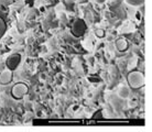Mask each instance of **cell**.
<instances>
[{"mask_svg": "<svg viewBox=\"0 0 152 132\" xmlns=\"http://www.w3.org/2000/svg\"><path fill=\"white\" fill-rule=\"evenodd\" d=\"M127 80L131 88H140L145 85V76L142 73L138 71L130 72L127 76Z\"/></svg>", "mask_w": 152, "mask_h": 132, "instance_id": "cell-1", "label": "cell"}, {"mask_svg": "<svg viewBox=\"0 0 152 132\" xmlns=\"http://www.w3.org/2000/svg\"><path fill=\"white\" fill-rule=\"evenodd\" d=\"M29 91V87L23 83H18L12 87L11 95L15 99H22Z\"/></svg>", "mask_w": 152, "mask_h": 132, "instance_id": "cell-2", "label": "cell"}, {"mask_svg": "<svg viewBox=\"0 0 152 132\" xmlns=\"http://www.w3.org/2000/svg\"><path fill=\"white\" fill-rule=\"evenodd\" d=\"M20 61H21V56L20 54H12L10 56L7 58V62H6V65H7L8 69L10 71H15V68L19 66L20 64Z\"/></svg>", "mask_w": 152, "mask_h": 132, "instance_id": "cell-3", "label": "cell"}, {"mask_svg": "<svg viewBox=\"0 0 152 132\" xmlns=\"http://www.w3.org/2000/svg\"><path fill=\"white\" fill-rule=\"evenodd\" d=\"M12 80V71L6 69L0 73V84L1 85H8Z\"/></svg>", "mask_w": 152, "mask_h": 132, "instance_id": "cell-4", "label": "cell"}, {"mask_svg": "<svg viewBox=\"0 0 152 132\" xmlns=\"http://www.w3.org/2000/svg\"><path fill=\"white\" fill-rule=\"evenodd\" d=\"M130 96V88L128 86H121L118 89V97L120 99H127Z\"/></svg>", "mask_w": 152, "mask_h": 132, "instance_id": "cell-5", "label": "cell"}, {"mask_svg": "<svg viewBox=\"0 0 152 132\" xmlns=\"http://www.w3.org/2000/svg\"><path fill=\"white\" fill-rule=\"evenodd\" d=\"M115 45H116L118 51L122 52V51H126V50L128 49V42L126 41L125 39H119V40L116 41Z\"/></svg>", "mask_w": 152, "mask_h": 132, "instance_id": "cell-6", "label": "cell"}, {"mask_svg": "<svg viewBox=\"0 0 152 132\" xmlns=\"http://www.w3.org/2000/svg\"><path fill=\"white\" fill-rule=\"evenodd\" d=\"M125 1L131 7H140L145 4V0H125Z\"/></svg>", "mask_w": 152, "mask_h": 132, "instance_id": "cell-7", "label": "cell"}, {"mask_svg": "<svg viewBox=\"0 0 152 132\" xmlns=\"http://www.w3.org/2000/svg\"><path fill=\"white\" fill-rule=\"evenodd\" d=\"M6 30H7V24H6V22H4V20L0 17V39L4 35Z\"/></svg>", "mask_w": 152, "mask_h": 132, "instance_id": "cell-8", "label": "cell"}, {"mask_svg": "<svg viewBox=\"0 0 152 132\" xmlns=\"http://www.w3.org/2000/svg\"><path fill=\"white\" fill-rule=\"evenodd\" d=\"M95 34H96V36L99 39H102V38H105V31L104 30H96L95 31Z\"/></svg>", "mask_w": 152, "mask_h": 132, "instance_id": "cell-9", "label": "cell"}, {"mask_svg": "<svg viewBox=\"0 0 152 132\" xmlns=\"http://www.w3.org/2000/svg\"><path fill=\"white\" fill-rule=\"evenodd\" d=\"M106 0H95V2H97V4H104Z\"/></svg>", "mask_w": 152, "mask_h": 132, "instance_id": "cell-10", "label": "cell"}]
</instances>
